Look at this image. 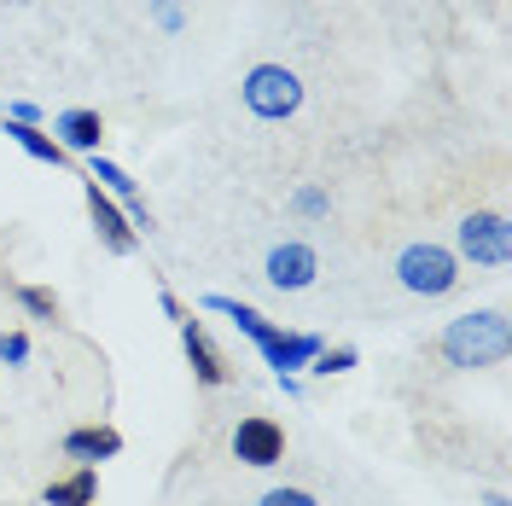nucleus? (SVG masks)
<instances>
[{
  "label": "nucleus",
  "mask_w": 512,
  "mask_h": 506,
  "mask_svg": "<svg viewBox=\"0 0 512 506\" xmlns=\"http://www.w3.org/2000/svg\"><path fill=\"white\" fill-rule=\"evenodd\" d=\"M262 280L274 285V291H309L320 280V256L315 245H303V239H286V245H274L268 262H262Z\"/></svg>",
  "instance_id": "7"
},
{
  "label": "nucleus",
  "mask_w": 512,
  "mask_h": 506,
  "mask_svg": "<svg viewBox=\"0 0 512 506\" xmlns=\"http://www.w3.org/2000/svg\"><path fill=\"white\" fill-rule=\"evenodd\" d=\"M6 6H30V0H6Z\"/></svg>",
  "instance_id": "23"
},
{
  "label": "nucleus",
  "mask_w": 512,
  "mask_h": 506,
  "mask_svg": "<svg viewBox=\"0 0 512 506\" xmlns=\"http://www.w3.org/2000/svg\"><path fill=\"white\" fill-rule=\"evenodd\" d=\"M6 117H12V123H35V128H41V105H30V99H12V105H6Z\"/></svg>",
  "instance_id": "21"
},
{
  "label": "nucleus",
  "mask_w": 512,
  "mask_h": 506,
  "mask_svg": "<svg viewBox=\"0 0 512 506\" xmlns=\"http://www.w3.org/2000/svg\"><path fill=\"white\" fill-rule=\"evenodd\" d=\"M204 309H210V315H222V320H233V332H239V338H251L256 355L274 367V379H280V373H303L320 349H326L315 332H286V326H274L262 309L239 303V297H222V291H210V297H204Z\"/></svg>",
  "instance_id": "1"
},
{
  "label": "nucleus",
  "mask_w": 512,
  "mask_h": 506,
  "mask_svg": "<svg viewBox=\"0 0 512 506\" xmlns=\"http://www.w3.org/2000/svg\"><path fill=\"white\" fill-rule=\"evenodd\" d=\"M396 280H402V291H414V297H448L460 285V256L448 251V245L414 239L408 251L396 256Z\"/></svg>",
  "instance_id": "3"
},
{
  "label": "nucleus",
  "mask_w": 512,
  "mask_h": 506,
  "mask_svg": "<svg viewBox=\"0 0 512 506\" xmlns=\"http://www.w3.org/2000/svg\"><path fill=\"white\" fill-rule=\"evenodd\" d=\"M6 140H18V146H24V152H30L35 163H53V169H59V163L70 158L59 140H53V134H41L35 123H12V117H6Z\"/></svg>",
  "instance_id": "13"
},
{
  "label": "nucleus",
  "mask_w": 512,
  "mask_h": 506,
  "mask_svg": "<svg viewBox=\"0 0 512 506\" xmlns=\"http://www.w3.org/2000/svg\"><path fill=\"white\" fill-rule=\"evenodd\" d=\"M454 256L472 268H507L512 262V222L501 210H472L454 227Z\"/></svg>",
  "instance_id": "4"
},
{
  "label": "nucleus",
  "mask_w": 512,
  "mask_h": 506,
  "mask_svg": "<svg viewBox=\"0 0 512 506\" xmlns=\"http://www.w3.org/2000/svg\"><path fill=\"white\" fill-rule=\"evenodd\" d=\"M256 506H320L315 489H297V483H280V489H268Z\"/></svg>",
  "instance_id": "18"
},
{
  "label": "nucleus",
  "mask_w": 512,
  "mask_h": 506,
  "mask_svg": "<svg viewBox=\"0 0 512 506\" xmlns=\"http://www.w3.org/2000/svg\"><path fill=\"white\" fill-rule=\"evenodd\" d=\"M12 297H18V309H24V315H35V320H53V315H59V297H53L47 285H18Z\"/></svg>",
  "instance_id": "15"
},
{
  "label": "nucleus",
  "mask_w": 512,
  "mask_h": 506,
  "mask_svg": "<svg viewBox=\"0 0 512 506\" xmlns=\"http://www.w3.org/2000/svg\"><path fill=\"white\" fill-rule=\"evenodd\" d=\"M233 460H239V466H256V472L280 466V460H286V425L268 419V413L239 419V425H233Z\"/></svg>",
  "instance_id": "6"
},
{
  "label": "nucleus",
  "mask_w": 512,
  "mask_h": 506,
  "mask_svg": "<svg viewBox=\"0 0 512 506\" xmlns=\"http://www.w3.org/2000/svg\"><path fill=\"white\" fill-rule=\"evenodd\" d=\"M181 349H187L192 361V379L204 384V390H222L227 384V361L216 355V344H210V332H204V320H181Z\"/></svg>",
  "instance_id": "9"
},
{
  "label": "nucleus",
  "mask_w": 512,
  "mask_h": 506,
  "mask_svg": "<svg viewBox=\"0 0 512 506\" xmlns=\"http://www.w3.org/2000/svg\"><path fill=\"white\" fill-rule=\"evenodd\" d=\"M291 210H297L303 222H326V216H332V198H326V187H297L291 192Z\"/></svg>",
  "instance_id": "16"
},
{
  "label": "nucleus",
  "mask_w": 512,
  "mask_h": 506,
  "mask_svg": "<svg viewBox=\"0 0 512 506\" xmlns=\"http://www.w3.org/2000/svg\"><path fill=\"white\" fill-rule=\"evenodd\" d=\"M41 506H99V472L94 466H76L70 477L41 489Z\"/></svg>",
  "instance_id": "12"
},
{
  "label": "nucleus",
  "mask_w": 512,
  "mask_h": 506,
  "mask_svg": "<svg viewBox=\"0 0 512 506\" xmlns=\"http://www.w3.org/2000/svg\"><path fill=\"white\" fill-rule=\"evenodd\" d=\"M117 454H123V437L111 425H76V431H64V460H76V466H99V460H117Z\"/></svg>",
  "instance_id": "10"
},
{
  "label": "nucleus",
  "mask_w": 512,
  "mask_h": 506,
  "mask_svg": "<svg viewBox=\"0 0 512 506\" xmlns=\"http://www.w3.org/2000/svg\"><path fill=\"white\" fill-rule=\"evenodd\" d=\"M94 187L111 192L117 204H128V198H140V187H134V175H128L123 163H111L105 152H94Z\"/></svg>",
  "instance_id": "14"
},
{
  "label": "nucleus",
  "mask_w": 512,
  "mask_h": 506,
  "mask_svg": "<svg viewBox=\"0 0 512 506\" xmlns=\"http://www.w3.org/2000/svg\"><path fill=\"white\" fill-rule=\"evenodd\" d=\"M355 361H361V355H355L350 344H338V349H320L315 361H309V373H320V379H332V373H350Z\"/></svg>",
  "instance_id": "17"
},
{
  "label": "nucleus",
  "mask_w": 512,
  "mask_h": 506,
  "mask_svg": "<svg viewBox=\"0 0 512 506\" xmlns=\"http://www.w3.org/2000/svg\"><path fill=\"white\" fill-rule=\"evenodd\" d=\"M30 361V338L24 332H0V367H24Z\"/></svg>",
  "instance_id": "19"
},
{
  "label": "nucleus",
  "mask_w": 512,
  "mask_h": 506,
  "mask_svg": "<svg viewBox=\"0 0 512 506\" xmlns=\"http://www.w3.org/2000/svg\"><path fill=\"white\" fill-rule=\"evenodd\" d=\"M448 367H460V373H483V367H501L512 355V326L501 309H478V315H460L443 326V338H437Z\"/></svg>",
  "instance_id": "2"
},
{
  "label": "nucleus",
  "mask_w": 512,
  "mask_h": 506,
  "mask_svg": "<svg viewBox=\"0 0 512 506\" xmlns=\"http://www.w3.org/2000/svg\"><path fill=\"white\" fill-rule=\"evenodd\" d=\"M53 140H59L64 152H88L94 158L99 140H105V123H99V111H82L76 105V111H59L53 117Z\"/></svg>",
  "instance_id": "11"
},
{
  "label": "nucleus",
  "mask_w": 512,
  "mask_h": 506,
  "mask_svg": "<svg viewBox=\"0 0 512 506\" xmlns=\"http://www.w3.org/2000/svg\"><path fill=\"white\" fill-rule=\"evenodd\" d=\"M152 18H158V30H181V24H187V18H181V0H152Z\"/></svg>",
  "instance_id": "20"
},
{
  "label": "nucleus",
  "mask_w": 512,
  "mask_h": 506,
  "mask_svg": "<svg viewBox=\"0 0 512 506\" xmlns=\"http://www.w3.org/2000/svg\"><path fill=\"white\" fill-rule=\"evenodd\" d=\"M88 216H94V233H99V245L111 256H134V227H128V216H123V204L111 198V192H99L94 181H88Z\"/></svg>",
  "instance_id": "8"
},
{
  "label": "nucleus",
  "mask_w": 512,
  "mask_h": 506,
  "mask_svg": "<svg viewBox=\"0 0 512 506\" xmlns=\"http://www.w3.org/2000/svg\"><path fill=\"white\" fill-rule=\"evenodd\" d=\"M158 309H163V320H175V326L187 320V309H181V297H175L169 285H163V291H158Z\"/></svg>",
  "instance_id": "22"
},
{
  "label": "nucleus",
  "mask_w": 512,
  "mask_h": 506,
  "mask_svg": "<svg viewBox=\"0 0 512 506\" xmlns=\"http://www.w3.org/2000/svg\"><path fill=\"white\" fill-rule=\"evenodd\" d=\"M239 94H245V111L251 117L286 123V117H297V105H303V82H297V70H286V64H256Z\"/></svg>",
  "instance_id": "5"
}]
</instances>
